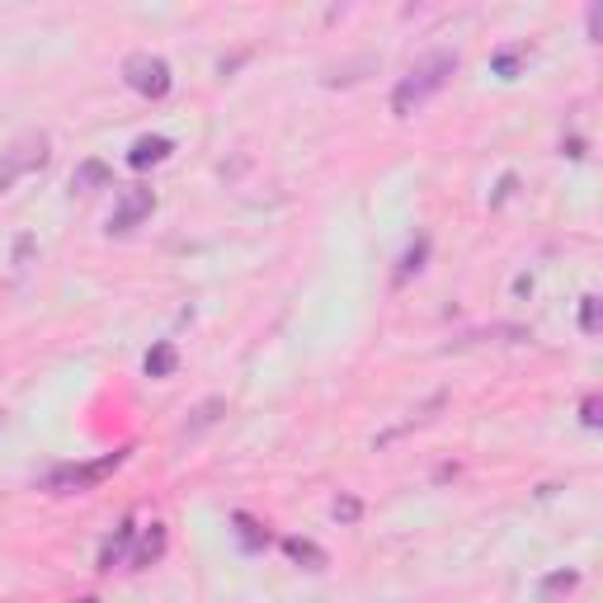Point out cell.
Wrapping results in <instances>:
<instances>
[{"label": "cell", "mask_w": 603, "mask_h": 603, "mask_svg": "<svg viewBox=\"0 0 603 603\" xmlns=\"http://www.w3.org/2000/svg\"><path fill=\"white\" fill-rule=\"evenodd\" d=\"M457 66H463V62H457V52H448V47L424 52V57L392 85V114H396V118H411L420 104H430V99L443 91V85L457 76Z\"/></svg>", "instance_id": "cell-1"}, {"label": "cell", "mask_w": 603, "mask_h": 603, "mask_svg": "<svg viewBox=\"0 0 603 603\" xmlns=\"http://www.w3.org/2000/svg\"><path fill=\"white\" fill-rule=\"evenodd\" d=\"M123 85L141 99H166L174 85L170 62L156 57V52H133V57H123Z\"/></svg>", "instance_id": "cell-2"}, {"label": "cell", "mask_w": 603, "mask_h": 603, "mask_svg": "<svg viewBox=\"0 0 603 603\" xmlns=\"http://www.w3.org/2000/svg\"><path fill=\"white\" fill-rule=\"evenodd\" d=\"M47 166V133H24L20 141H10V151L0 156V193H10L24 174Z\"/></svg>", "instance_id": "cell-3"}, {"label": "cell", "mask_w": 603, "mask_h": 603, "mask_svg": "<svg viewBox=\"0 0 603 603\" xmlns=\"http://www.w3.org/2000/svg\"><path fill=\"white\" fill-rule=\"evenodd\" d=\"M123 457H128V448L123 453H104L99 463H81V467H57L47 476V490H57V495H85V490H95L104 476L118 472L123 467Z\"/></svg>", "instance_id": "cell-4"}, {"label": "cell", "mask_w": 603, "mask_h": 603, "mask_svg": "<svg viewBox=\"0 0 603 603\" xmlns=\"http://www.w3.org/2000/svg\"><path fill=\"white\" fill-rule=\"evenodd\" d=\"M156 212V193L151 189H123V199L114 203V212H109V226H104V232L109 236H128V232H137L141 222H147Z\"/></svg>", "instance_id": "cell-5"}, {"label": "cell", "mask_w": 603, "mask_h": 603, "mask_svg": "<svg viewBox=\"0 0 603 603\" xmlns=\"http://www.w3.org/2000/svg\"><path fill=\"white\" fill-rule=\"evenodd\" d=\"M133 542H137V528H133V519H123V523L114 528V533L104 538V547H99V571H114V565L128 561Z\"/></svg>", "instance_id": "cell-6"}, {"label": "cell", "mask_w": 603, "mask_h": 603, "mask_svg": "<svg viewBox=\"0 0 603 603\" xmlns=\"http://www.w3.org/2000/svg\"><path fill=\"white\" fill-rule=\"evenodd\" d=\"M222 415H226V401H222V396H208V401L199 405V411H193V415L184 420V430H180V448H184V443H199V438H203Z\"/></svg>", "instance_id": "cell-7"}, {"label": "cell", "mask_w": 603, "mask_h": 603, "mask_svg": "<svg viewBox=\"0 0 603 603\" xmlns=\"http://www.w3.org/2000/svg\"><path fill=\"white\" fill-rule=\"evenodd\" d=\"M166 557V523H147L141 528V542H137V552L128 557L133 571H147V565H156Z\"/></svg>", "instance_id": "cell-8"}, {"label": "cell", "mask_w": 603, "mask_h": 603, "mask_svg": "<svg viewBox=\"0 0 603 603\" xmlns=\"http://www.w3.org/2000/svg\"><path fill=\"white\" fill-rule=\"evenodd\" d=\"M170 151H174V141H170V137H137V141H133V151H128V166H133V170L161 166V161H170Z\"/></svg>", "instance_id": "cell-9"}, {"label": "cell", "mask_w": 603, "mask_h": 603, "mask_svg": "<svg viewBox=\"0 0 603 603\" xmlns=\"http://www.w3.org/2000/svg\"><path fill=\"white\" fill-rule=\"evenodd\" d=\"M114 184V170L104 161H81L76 174H71V189L76 193H95V189H109Z\"/></svg>", "instance_id": "cell-10"}, {"label": "cell", "mask_w": 603, "mask_h": 603, "mask_svg": "<svg viewBox=\"0 0 603 603\" xmlns=\"http://www.w3.org/2000/svg\"><path fill=\"white\" fill-rule=\"evenodd\" d=\"M283 552H288L297 565H307V571H326V565H330V557L316 542H307V538H283Z\"/></svg>", "instance_id": "cell-11"}, {"label": "cell", "mask_w": 603, "mask_h": 603, "mask_svg": "<svg viewBox=\"0 0 603 603\" xmlns=\"http://www.w3.org/2000/svg\"><path fill=\"white\" fill-rule=\"evenodd\" d=\"M141 368H147V378H170V372L180 368V353H174L170 340H161V345H151V349H147V359H141Z\"/></svg>", "instance_id": "cell-12"}, {"label": "cell", "mask_w": 603, "mask_h": 603, "mask_svg": "<svg viewBox=\"0 0 603 603\" xmlns=\"http://www.w3.org/2000/svg\"><path fill=\"white\" fill-rule=\"evenodd\" d=\"M232 523H236V538H241L245 552H264V547H269V533H264L251 514H232Z\"/></svg>", "instance_id": "cell-13"}, {"label": "cell", "mask_w": 603, "mask_h": 603, "mask_svg": "<svg viewBox=\"0 0 603 603\" xmlns=\"http://www.w3.org/2000/svg\"><path fill=\"white\" fill-rule=\"evenodd\" d=\"M424 255H430V241H424V236H420V241L411 245V251H405V255H401V269H396V283H405V278H411V274H420V269H424Z\"/></svg>", "instance_id": "cell-14"}, {"label": "cell", "mask_w": 603, "mask_h": 603, "mask_svg": "<svg viewBox=\"0 0 603 603\" xmlns=\"http://www.w3.org/2000/svg\"><path fill=\"white\" fill-rule=\"evenodd\" d=\"M580 584V571H552L542 580V599H552V594H571Z\"/></svg>", "instance_id": "cell-15"}, {"label": "cell", "mask_w": 603, "mask_h": 603, "mask_svg": "<svg viewBox=\"0 0 603 603\" xmlns=\"http://www.w3.org/2000/svg\"><path fill=\"white\" fill-rule=\"evenodd\" d=\"M519 57H523V47H505V52H495V71H500V76L505 81H514V76H519Z\"/></svg>", "instance_id": "cell-16"}, {"label": "cell", "mask_w": 603, "mask_h": 603, "mask_svg": "<svg viewBox=\"0 0 603 603\" xmlns=\"http://www.w3.org/2000/svg\"><path fill=\"white\" fill-rule=\"evenodd\" d=\"M580 330L584 335H599V297H580Z\"/></svg>", "instance_id": "cell-17"}, {"label": "cell", "mask_w": 603, "mask_h": 603, "mask_svg": "<svg viewBox=\"0 0 603 603\" xmlns=\"http://www.w3.org/2000/svg\"><path fill=\"white\" fill-rule=\"evenodd\" d=\"M335 519H340V523H353V519H359V514H363V505L359 500H349V495H345V500H335Z\"/></svg>", "instance_id": "cell-18"}, {"label": "cell", "mask_w": 603, "mask_h": 603, "mask_svg": "<svg viewBox=\"0 0 603 603\" xmlns=\"http://www.w3.org/2000/svg\"><path fill=\"white\" fill-rule=\"evenodd\" d=\"M580 420H584V430H599V396H584Z\"/></svg>", "instance_id": "cell-19"}, {"label": "cell", "mask_w": 603, "mask_h": 603, "mask_svg": "<svg viewBox=\"0 0 603 603\" xmlns=\"http://www.w3.org/2000/svg\"><path fill=\"white\" fill-rule=\"evenodd\" d=\"M14 264H20V274L33 264V241H29V236H20V245H14Z\"/></svg>", "instance_id": "cell-20"}, {"label": "cell", "mask_w": 603, "mask_h": 603, "mask_svg": "<svg viewBox=\"0 0 603 603\" xmlns=\"http://www.w3.org/2000/svg\"><path fill=\"white\" fill-rule=\"evenodd\" d=\"M599 29H603V6H590V43H599Z\"/></svg>", "instance_id": "cell-21"}, {"label": "cell", "mask_w": 603, "mask_h": 603, "mask_svg": "<svg viewBox=\"0 0 603 603\" xmlns=\"http://www.w3.org/2000/svg\"><path fill=\"white\" fill-rule=\"evenodd\" d=\"M81 603H99V599H81Z\"/></svg>", "instance_id": "cell-22"}]
</instances>
